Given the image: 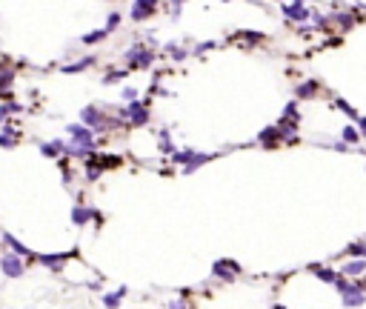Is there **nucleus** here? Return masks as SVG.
Instances as JSON below:
<instances>
[{
  "label": "nucleus",
  "instance_id": "nucleus-1",
  "mask_svg": "<svg viewBox=\"0 0 366 309\" xmlns=\"http://www.w3.org/2000/svg\"><path fill=\"white\" fill-rule=\"evenodd\" d=\"M80 123L89 126L94 135H100V132H109L112 126H117V120L106 117V112H103L100 106H83L80 109Z\"/></svg>",
  "mask_w": 366,
  "mask_h": 309
},
{
  "label": "nucleus",
  "instance_id": "nucleus-2",
  "mask_svg": "<svg viewBox=\"0 0 366 309\" xmlns=\"http://www.w3.org/2000/svg\"><path fill=\"white\" fill-rule=\"evenodd\" d=\"M117 117H120V120H126L129 126H146L149 117H152V112H149L146 103L132 101V103H126L123 109H117Z\"/></svg>",
  "mask_w": 366,
  "mask_h": 309
},
{
  "label": "nucleus",
  "instance_id": "nucleus-3",
  "mask_svg": "<svg viewBox=\"0 0 366 309\" xmlns=\"http://www.w3.org/2000/svg\"><path fill=\"white\" fill-rule=\"evenodd\" d=\"M66 135H69V143H72V146L89 149V152H94V149H97L94 132H92L89 126H83V123H69V126H66Z\"/></svg>",
  "mask_w": 366,
  "mask_h": 309
},
{
  "label": "nucleus",
  "instance_id": "nucleus-4",
  "mask_svg": "<svg viewBox=\"0 0 366 309\" xmlns=\"http://www.w3.org/2000/svg\"><path fill=\"white\" fill-rule=\"evenodd\" d=\"M126 63L129 69H149L155 63V49H149L146 43H135L126 49Z\"/></svg>",
  "mask_w": 366,
  "mask_h": 309
},
{
  "label": "nucleus",
  "instance_id": "nucleus-5",
  "mask_svg": "<svg viewBox=\"0 0 366 309\" xmlns=\"http://www.w3.org/2000/svg\"><path fill=\"white\" fill-rule=\"evenodd\" d=\"M0 269H3L6 278H20V275L26 272V261H23L20 255L6 252V255H0Z\"/></svg>",
  "mask_w": 366,
  "mask_h": 309
},
{
  "label": "nucleus",
  "instance_id": "nucleus-6",
  "mask_svg": "<svg viewBox=\"0 0 366 309\" xmlns=\"http://www.w3.org/2000/svg\"><path fill=\"white\" fill-rule=\"evenodd\" d=\"M0 240H3V246H6L11 255H20L23 261H34V252L29 249V246H23V243L14 238L11 232H0Z\"/></svg>",
  "mask_w": 366,
  "mask_h": 309
},
{
  "label": "nucleus",
  "instance_id": "nucleus-7",
  "mask_svg": "<svg viewBox=\"0 0 366 309\" xmlns=\"http://www.w3.org/2000/svg\"><path fill=\"white\" fill-rule=\"evenodd\" d=\"M155 9H158V0H135L132 3V20L140 23V20H149L152 14H155Z\"/></svg>",
  "mask_w": 366,
  "mask_h": 309
},
{
  "label": "nucleus",
  "instance_id": "nucleus-8",
  "mask_svg": "<svg viewBox=\"0 0 366 309\" xmlns=\"http://www.w3.org/2000/svg\"><path fill=\"white\" fill-rule=\"evenodd\" d=\"M11 86H14V69L0 60V101H11Z\"/></svg>",
  "mask_w": 366,
  "mask_h": 309
},
{
  "label": "nucleus",
  "instance_id": "nucleus-9",
  "mask_svg": "<svg viewBox=\"0 0 366 309\" xmlns=\"http://www.w3.org/2000/svg\"><path fill=\"white\" fill-rule=\"evenodd\" d=\"M212 275H215V278H220V281H235V278L240 275V266L235 261H226V258H223V261H215Z\"/></svg>",
  "mask_w": 366,
  "mask_h": 309
},
{
  "label": "nucleus",
  "instance_id": "nucleus-10",
  "mask_svg": "<svg viewBox=\"0 0 366 309\" xmlns=\"http://www.w3.org/2000/svg\"><path fill=\"white\" fill-rule=\"evenodd\" d=\"M40 155H43V158H63V155H66V140H60V137H55V140H43V143H40Z\"/></svg>",
  "mask_w": 366,
  "mask_h": 309
},
{
  "label": "nucleus",
  "instance_id": "nucleus-11",
  "mask_svg": "<svg viewBox=\"0 0 366 309\" xmlns=\"http://www.w3.org/2000/svg\"><path fill=\"white\" fill-rule=\"evenodd\" d=\"M20 143V129H14L11 123H3L0 129V149H14Z\"/></svg>",
  "mask_w": 366,
  "mask_h": 309
},
{
  "label": "nucleus",
  "instance_id": "nucleus-12",
  "mask_svg": "<svg viewBox=\"0 0 366 309\" xmlns=\"http://www.w3.org/2000/svg\"><path fill=\"white\" fill-rule=\"evenodd\" d=\"M283 14H286V17H289L292 23H303V20L309 17V9H306V3H303V0H292V3H289V6L283 9Z\"/></svg>",
  "mask_w": 366,
  "mask_h": 309
},
{
  "label": "nucleus",
  "instance_id": "nucleus-13",
  "mask_svg": "<svg viewBox=\"0 0 366 309\" xmlns=\"http://www.w3.org/2000/svg\"><path fill=\"white\" fill-rule=\"evenodd\" d=\"M94 63H97V57H94V55H86V57H80V60H75V63H63V66H60V72H63V75H78V72L92 69Z\"/></svg>",
  "mask_w": 366,
  "mask_h": 309
},
{
  "label": "nucleus",
  "instance_id": "nucleus-14",
  "mask_svg": "<svg viewBox=\"0 0 366 309\" xmlns=\"http://www.w3.org/2000/svg\"><path fill=\"white\" fill-rule=\"evenodd\" d=\"M72 223L75 226H86V223H92V206H83V201H78V204L72 206Z\"/></svg>",
  "mask_w": 366,
  "mask_h": 309
},
{
  "label": "nucleus",
  "instance_id": "nucleus-15",
  "mask_svg": "<svg viewBox=\"0 0 366 309\" xmlns=\"http://www.w3.org/2000/svg\"><path fill=\"white\" fill-rule=\"evenodd\" d=\"M20 112H23V103H17L14 98H11V101H3V103H0V126L9 123L11 117H14V114H20Z\"/></svg>",
  "mask_w": 366,
  "mask_h": 309
},
{
  "label": "nucleus",
  "instance_id": "nucleus-16",
  "mask_svg": "<svg viewBox=\"0 0 366 309\" xmlns=\"http://www.w3.org/2000/svg\"><path fill=\"white\" fill-rule=\"evenodd\" d=\"M66 258L69 255H34V261H40L46 269H52V272H60V269L66 266Z\"/></svg>",
  "mask_w": 366,
  "mask_h": 309
},
{
  "label": "nucleus",
  "instance_id": "nucleus-17",
  "mask_svg": "<svg viewBox=\"0 0 366 309\" xmlns=\"http://www.w3.org/2000/svg\"><path fill=\"white\" fill-rule=\"evenodd\" d=\"M320 89V83H315V80H306V83H300V86H295V98L297 101H309V98H315Z\"/></svg>",
  "mask_w": 366,
  "mask_h": 309
},
{
  "label": "nucleus",
  "instance_id": "nucleus-18",
  "mask_svg": "<svg viewBox=\"0 0 366 309\" xmlns=\"http://www.w3.org/2000/svg\"><path fill=\"white\" fill-rule=\"evenodd\" d=\"M343 275H349V278H358V275H364L366 272V258H355V261L349 263H343Z\"/></svg>",
  "mask_w": 366,
  "mask_h": 309
},
{
  "label": "nucleus",
  "instance_id": "nucleus-19",
  "mask_svg": "<svg viewBox=\"0 0 366 309\" xmlns=\"http://www.w3.org/2000/svg\"><path fill=\"white\" fill-rule=\"evenodd\" d=\"M277 140H280V132H277V126H266L261 135H258V143H261V146H274Z\"/></svg>",
  "mask_w": 366,
  "mask_h": 309
},
{
  "label": "nucleus",
  "instance_id": "nucleus-20",
  "mask_svg": "<svg viewBox=\"0 0 366 309\" xmlns=\"http://www.w3.org/2000/svg\"><path fill=\"white\" fill-rule=\"evenodd\" d=\"M212 158H215V155H206V152H194L192 160H189V163L183 166V175H192V172L197 169V166H203L206 160H212Z\"/></svg>",
  "mask_w": 366,
  "mask_h": 309
},
{
  "label": "nucleus",
  "instance_id": "nucleus-21",
  "mask_svg": "<svg viewBox=\"0 0 366 309\" xmlns=\"http://www.w3.org/2000/svg\"><path fill=\"white\" fill-rule=\"evenodd\" d=\"M106 37H109L106 29H94V32L83 34V37H80V43H83V46H94V43H100V40H106Z\"/></svg>",
  "mask_w": 366,
  "mask_h": 309
},
{
  "label": "nucleus",
  "instance_id": "nucleus-22",
  "mask_svg": "<svg viewBox=\"0 0 366 309\" xmlns=\"http://www.w3.org/2000/svg\"><path fill=\"white\" fill-rule=\"evenodd\" d=\"M158 143H160V152H163V155H172V152H175V143H172L169 129H160L158 132Z\"/></svg>",
  "mask_w": 366,
  "mask_h": 309
},
{
  "label": "nucleus",
  "instance_id": "nucleus-23",
  "mask_svg": "<svg viewBox=\"0 0 366 309\" xmlns=\"http://www.w3.org/2000/svg\"><path fill=\"white\" fill-rule=\"evenodd\" d=\"M361 140V132L355 129V126H343V132H341V143H346V146H355Z\"/></svg>",
  "mask_w": 366,
  "mask_h": 309
},
{
  "label": "nucleus",
  "instance_id": "nucleus-24",
  "mask_svg": "<svg viewBox=\"0 0 366 309\" xmlns=\"http://www.w3.org/2000/svg\"><path fill=\"white\" fill-rule=\"evenodd\" d=\"M123 295H126L123 286H120L117 292H112V295H103V307H106V309H117V307H120V301H123Z\"/></svg>",
  "mask_w": 366,
  "mask_h": 309
},
{
  "label": "nucleus",
  "instance_id": "nucleus-25",
  "mask_svg": "<svg viewBox=\"0 0 366 309\" xmlns=\"http://www.w3.org/2000/svg\"><path fill=\"white\" fill-rule=\"evenodd\" d=\"M312 272H315V278H320L323 284H335V281H338V272H335V269H326V266H315Z\"/></svg>",
  "mask_w": 366,
  "mask_h": 309
},
{
  "label": "nucleus",
  "instance_id": "nucleus-26",
  "mask_svg": "<svg viewBox=\"0 0 366 309\" xmlns=\"http://www.w3.org/2000/svg\"><path fill=\"white\" fill-rule=\"evenodd\" d=\"M364 301H366V295H364V292H355V295H343V307H349V309H352V307H361Z\"/></svg>",
  "mask_w": 366,
  "mask_h": 309
},
{
  "label": "nucleus",
  "instance_id": "nucleus-27",
  "mask_svg": "<svg viewBox=\"0 0 366 309\" xmlns=\"http://www.w3.org/2000/svg\"><path fill=\"white\" fill-rule=\"evenodd\" d=\"M126 78V69H112V72H106V78H103V86H109V83H117V80Z\"/></svg>",
  "mask_w": 366,
  "mask_h": 309
},
{
  "label": "nucleus",
  "instance_id": "nucleus-28",
  "mask_svg": "<svg viewBox=\"0 0 366 309\" xmlns=\"http://www.w3.org/2000/svg\"><path fill=\"white\" fill-rule=\"evenodd\" d=\"M83 163H86V181H89V183H94V181H100V175H103V172L97 169V166H92L89 160H83Z\"/></svg>",
  "mask_w": 366,
  "mask_h": 309
},
{
  "label": "nucleus",
  "instance_id": "nucleus-29",
  "mask_svg": "<svg viewBox=\"0 0 366 309\" xmlns=\"http://www.w3.org/2000/svg\"><path fill=\"white\" fill-rule=\"evenodd\" d=\"M120 20H123V17H120L117 11H112V14H109V20H106V26H103V29H106V32H109V34H112L114 29L120 26Z\"/></svg>",
  "mask_w": 366,
  "mask_h": 309
},
{
  "label": "nucleus",
  "instance_id": "nucleus-30",
  "mask_svg": "<svg viewBox=\"0 0 366 309\" xmlns=\"http://www.w3.org/2000/svg\"><path fill=\"white\" fill-rule=\"evenodd\" d=\"M335 109H341V112H346L349 117H355V120H358V112L352 109V103H346V101H341V98H338V101H335Z\"/></svg>",
  "mask_w": 366,
  "mask_h": 309
},
{
  "label": "nucleus",
  "instance_id": "nucleus-31",
  "mask_svg": "<svg viewBox=\"0 0 366 309\" xmlns=\"http://www.w3.org/2000/svg\"><path fill=\"white\" fill-rule=\"evenodd\" d=\"M166 52H169V55L175 57V60H183V57H186V49H181V46H175V43L166 46Z\"/></svg>",
  "mask_w": 366,
  "mask_h": 309
},
{
  "label": "nucleus",
  "instance_id": "nucleus-32",
  "mask_svg": "<svg viewBox=\"0 0 366 309\" xmlns=\"http://www.w3.org/2000/svg\"><path fill=\"white\" fill-rule=\"evenodd\" d=\"M349 255H352V258H366V243H352V246H349Z\"/></svg>",
  "mask_w": 366,
  "mask_h": 309
},
{
  "label": "nucleus",
  "instance_id": "nucleus-33",
  "mask_svg": "<svg viewBox=\"0 0 366 309\" xmlns=\"http://www.w3.org/2000/svg\"><path fill=\"white\" fill-rule=\"evenodd\" d=\"M120 95H123V101H126V103L137 101V89H132V86H123V92H120Z\"/></svg>",
  "mask_w": 366,
  "mask_h": 309
},
{
  "label": "nucleus",
  "instance_id": "nucleus-34",
  "mask_svg": "<svg viewBox=\"0 0 366 309\" xmlns=\"http://www.w3.org/2000/svg\"><path fill=\"white\" fill-rule=\"evenodd\" d=\"M335 23H341L343 29H349V26H352V14H335Z\"/></svg>",
  "mask_w": 366,
  "mask_h": 309
},
{
  "label": "nucleus",
  "instance_id": "nucleus-35",
  "mask_svg": "<svg viewBox=\"0 0 366 309\" xmlns=\"http://www.w3.org/2000/svg\"><path fill=\"white\" fill-rule=\"evenodd\" d=\"M212 46H215V43H200V46H197V49H194V52H197V55H203L206 49H212Z\"/></svg>",
  "mask_w": 366,
  "mask_h": 309
},
{
  "label": "nucleus",
  "instance_id": "nucleus-36",
  "mask_svg": "<svg viewBox=\"0 0 366 309\" xmlns=\"http://www.w3.org/2000/svg\"><path fill=\"white\" fill-rule=\"evenodd\" d=\"M181 3H183V0H172V14H178V11H181Z\"/></svg>",
  "mask_w": 366,
  "mask_h": 309
},
{
  "label": "nucleus",
  "instance_id": "nucleus-37",
  "mask_svg": "<svg viewBox=\"0 0 366 309\" xmlns=\"http://www.w3.org/2000/svg\"><path fill=\"white\" fill-rule=\"evenodd\" d=\"M358 126H361V135H366V117H358Z\"/></svg>",
  "mask_w": 366,
  "mask_h": 309
},
{
  "label": "nucleus",
  "instance_id": "nucleus-38",
  "mask_svg": "<svg viewBox=\"0 0 366 309\" xmlns=\"http://www.w3.org/2000/svg\"><path fill=\"white\" fill-rule=\"evenodd\" d=\"M274 309H283V307H280V304H277V307H274Z\"/></svg>",
  "mask_w": 366,
  "mask_h": 309
}]
</instances>
